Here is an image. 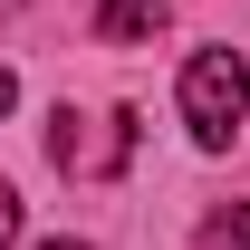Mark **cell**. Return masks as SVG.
I'll return each instance as SVG.
<instances>
[{
  "label": "cell",
  "instance_id": "6da1fadb",
  "mask_svg": "<svg viewBox=\"0 0 250 250\" xmlns=\"http://www.w3.org/2000/svg\"><path fill=\"white\" fill-rule=\"evenodd\" d=\"M241 116H250L241 48H192V58H183V125H192V145H231Z\"/></svg>",
  "mask_w": 250,
  "mask_h": 250
},
{
  "label": "cell",
  "instance_id": "7a4b0ae2",
  "mask_svg": "<svg viewBox=\"0 0 250 250\" xmlns=\"http://www.w3.org/2000/svg\"><path fill=\"white\" fill-rule=\"evenodd\" d=\"M48 154H58V173H116L135 154V116H77L67 106L58 135H48Z\"/></svg>",
  "mask_w": 250,
  "mask_h": 250
},
{
  "label": "cell",
  "instance_id": "3957f363",
  "mask_svg": "<svg viewBox=\"0 0 250 250\" xmlns=\"http://www.w3.org/2000/svg\"><path fill=\"white\" fill-rule=\"evenodd\" d=\"M164 10H173V0H106V10H96V39H154Z\"/></svg>",
  "mask_w": 250,
  "mask_h": 250
},
{
  "label": "cell",
  "instance_id": "277c9868",
  "mask_svg": "<svg viewBox=\"0 0 250 250\" xmlns=\"http://www.w3.org/2000/svg\"><path fill=\"white\" fill-rule=\"evenodd\" d=\"M202 250H250V202H231V212L202 221Z\"/></svg>",
  "mask_w": 250,
  "mask_h": 250
},
{
  "label": "cell",
  "instance_id": "5b68a950",
  "mask_svg": "<svg viewBox=\"0 0 250 250\" xmlns=\"http://www.w3.org/2000/svg\"><path fill=\"white\" fill-rule=\"evenodd\" d=\"M10 241H20V192L0 183V250H10Z\"/></svg>",
  "mask_w": 250,
  "mask_h": 250
},
{
  "label": "cell",
  "instance_id": "8992f818",
  "mask_svg": "<svg viewBox=\"0 0 250 250\" xmlns=\"http://www.w3.org/2000/svg\"><path fill=\"white\" fill-rule=\"evenodd\" d=\"M10 106H20V77H10V67H0V116H10Z\"/></svg>",
  "mask_w": 250,
  "mask_h": 250
},
{
  "label": "cell",
  "instance_id": "52a82bcc",
  "mask_svg": "<svg viewBox=\"0 0 250 250\" xmlns=\"http://www.w3.org/2000/svg\"><path fill=\"white\" fill-rule=\"evenodd\" d=\"M48 250H77V241H48Z\"/></svg>",
  "mask_w": 250,
  "mask_h": 250
},
{
  "label": "cell",
  "instance_id": "ba28073f",
  "mask_svg": "<svg viewBox=\"0 0 250 250\" xmlns=\"http://www.w3.org/2000/svg\"><path fill=\"white\" fill-rule=\"evenodd\" d=\"M0 10H20V0H0Z\"/></svg>",
  "mask_w": 250,
  "mask_h": 250
}]
</instances>
